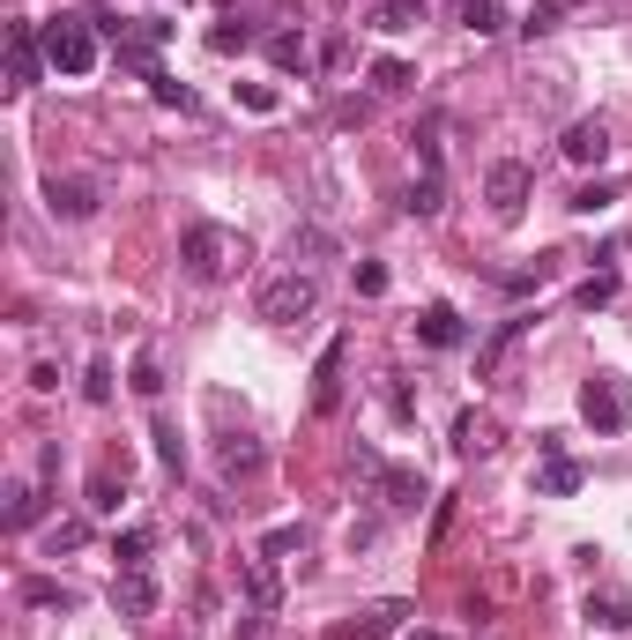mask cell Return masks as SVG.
<instances>
[{
  "label": "cell",
  "mask_w": 632,
  "mask_h": 640,
  "mask_svg": "<svg viewBox=\"0 0 632 640\" xmlns=\"http://www.w3.org/2000/svg\"><path fill=\"white\" fill-rule=\"evenodd\" d=\"M97 60H105V45H97V15H52L45 23V68L52 75H97Z\"/></svg>",
  "instance_id": "obj_1"
},
{
  "label": "cell",
  "mask_w": 632,
  "mask_h": 640,
  "mask_svg": "<svg viewBox=\"0 0 632 640\" xmlns=\"http://www.w3.org/2000/svg\"><path fill=\"white\" fill-rule=\"evenodd\" d=\"M179 261H186L194 283H223V276L246 261V239L223 231V224H186V231H179Z\"/></svg>",
  "instance_id": "obj_2"
},
{
  "label": "cell",
  "mask_w": 632,
  "mask_h": 640,
  "mask_svg": "<svg viewBox=\"0 0 632 640\" xmlns=\"http://www.w3.org/2000/svg\"><path fill=\"white\" fill-rule=\"evenodd\" d=\"M350 462H357V476L373 484V499L387 514H410L432 499V484H424V470H410V462H379L373 447H350Z\"/></svg>",
  "instance_id": "obj_3"
},
{
  "label": "cell",
  "mask_w": 632,
  "mask_h": 640,
  "mask_svg": "<svg viewBox=\"0 0 632 640\" xmlns=\"http://www.w3.org/2000/svg\"><path fill=\"white\" fill-rule=\"evenodd\" d=\"M313 305H320V276H313V268H291V276L260 283L253 313H260L268 328H297V321H313Z\"/></svg>",
  "instance_id": "obj_4"
},
{
  "label": "cell",
  "mask_w": 632,
  "mask_h": 640,
  "mask_svg": "<svg viewBox=\"0 0 632 640\" xmlns=\"http://www.w3.org/2000/svg\"><path fill=\"white\" fill-rule=\"evenodd\" d=\"M581 418H588L595 432H625L632 425V387H625V373H588V387H581Z\"/></svg>",
  "instance_id": "obj_5"
},
{
  "label": "cell",
  "mask_w": 632,
  "mask_h": 640,
  "mask_svg": "<svg viewBox=\"0 0 632 640\" xmlns=\"http://www.w3.org/2000/svg\"><path fill=\"white\" fill-rule=\"evenodd\" d=\"M528 194H536V171L528 165H491L484 171V202H491L499 224H513V216L528 209Z\"/></svg>",
  "instance_id": "obj_6"
},
{
  "label": "cell",
  "mask_w": 632,
  "mask_h": 640,
  "mask_svg": "<svg viewBox=\"0 0 632 640\" xmlns=\"http://www.w3.org/2000/svg\"><path fill=\"white\" fill-rule=\"evenodd\" d=\"M112 611H120L126 626H142V618L157 611V573H149V566H120V581H112Z\"/></svg>",
  "instance_id": "obj_7"
},
{
  "label": "cell",
  "mask_w": 632,
  "mask_h": 640,
  "mask_svg": "<svg viewBox=\"0 0 632 640\" xmlns=\"http://www.w3.org/2000/svg\"><path fill=\"white\" fill-rule=\"evenodd\" d=\"M38 68H45V45L31 23H8V89L23 97V89L38 83Z\"/></svg>",
  "instance_id": "obj_8"
},
{
  "label": "cell",
  "mask_w": 632,
  "mask_h": 640,
  "mask_svg": "<svg viewBox=\"0 0 632 640\" xmlns=\"http://www.w3.org/2000/svg\"><path fill=\"white\" fill-rule=\"evenodd\" d=\"M216 470H223V484H253V476L268 470V447H260L253 432H231V439L216 447Z\"/></svg>",
  "instance_id": "obj_9"
},
{
  "label": "cell",
  "mask_w": 632,
  "mask_h": 640,
  "mask_svg": "<svg viewBox=\"0 0 632 640\" xmlns=\"http://www.w3.org/2000/svg\"><path fill=\"white\" fill-rule=\"evenodd\" d=\"M342 358H350V342H328L320 350V365H313V418H336L342 410Z\"/></svg>",
  "instance_id": "obj_10"
},
{
  "label": "cell",
  "mask_w": 632,
  "mask_h": 640,
  "mask_svg": "<svg viewBox=\"0 0 632 640\" xmlns=\"http://www.w3.org/2000/svg\"><path fill=\"white\" fill-rule=\"evenodd\" d=\"M402 618H410V603H365V611H350V626H336L328 640H387V633H402Z\"/></svg>",
  "instance_id": "obj_11"
},
{
  "label": "cell",
  "mask_w": 632,
  "mask_h": 640,
  "mask_svg": "<svg viewBox=\"0 0 632 640\" xmlns=\"http://www.w3.org/2000/svg\"><path fill=\"white\" fill-rule=\"evenodd\" d=\"M454 455H462V462L499 455V418H491V410H462V418H454Z\"/></svg>",
  "instance_id": "obj_12"
},
{
  "label": "cell",
  "mask_w": 632,
  "mask_h": 640,
  "mask_svg": "<svg viewBox=\"0 0 632 640\" xmlns=\"http://www.w3.org/2000/svg\"><path fill=\"white\" fill-rule=\"evenodd\" d=\"M45 209L68 216V224H83L97 209V179H45Z\"/></svg>",
  "instance_id": "obj_13"
},
{
  "label": "cell",
  "mask_w": 632,
  "mask_h": 640,
  "mask_svg": "<svg viewBox=\"0 0 632 640\" xmlns=\"http://www.w3.org/2000/svg\"><path fill=\"white\" fill-rule=\"evenodd\" d=\"M239 573H246L253 611H276V603H283V573H276V558H268V552H246V558H239Z\"/></svg>",
  "instance_id": "obj_14"
},
{
  "label": "cell",
  "mask_w": 632,
  "mask_h": 640,
  "mask_svg": "<svg viewBox=\"0 0 632 640\" xmlns=\"http://www.w3.org/2000/svg\"><path fill=\"white\" fill-rule=\"evenodd\" d=\"M558 149H566L573 165H603V157H610V128H603V120H573Z\"/></svg>",
  "instance_id": "obj_15"
},
{
  "label": "cell",
  "mask_w": 632,
  "mask_h": 640,
  "mask_svg": "<svg viewBox=\"0 0 632 640\" xmlns=\"http://www.w3.org/2000/svg\"><path fill=\"white\" fill-rule=\"evenodd\" d=\"M417 336L432 342V350H454V342H469V321L454 313V305H424V313H417Z\"/></svg>",
  "instance_id": "obj_16"
},
{
  "label": "cell",
  "mask_w": 632,
  "mask_h": 640,
  "mask_svg": "<svg viewBox=\"0 0 632 640\" xmlns=\"http://www.w3.org/2000/svg\"><path fill=\"white\" fill-rule=\"evenodd\" d=\"M521 336H528V313H521V321H499V336L476 350V381H499V365L513 358V342H521Z\"/></svg>",
  "instance_id": "obj_17"
},
{
  "label": "cell",
  "mask_w": 632,
  "mask_h": 640,
  "mask_svg": "<svg viewBox=\"0 0 632 640\" xmlns=\"http://www.w3.org/2000/svg\"><path fill=\"white\" fill-rule=\"evenodd\" d=\"M581 484H588V470H581V462L544 455V470H536V492H544V499H566V492H581Z\"/></svg>",
  "instance_id": "obj_18"
},
{
  "label": "cell",
  "mask_w": 632,
  "mask_h": 640,
  "mask_svg": "<svg viewBox=\"0 0 632 640\" xmlns=\"http://www.w3.org/2000/svg\"><path fill=\"white\" fill-rule=\"evenodd\" d=\"M120 499H126V462L89 470V514H120Z\"/></svg>",
  "instance_id": "obj_19"
},
{
  "label": "cell",
  "mask_w": 632,
  "mask_h": 640,
  "mask_svg": "<svg viewBox=\"0 0 632 640\" xmlns=\"http://www.w3.org/2000/svg\"><path fill=\"white\" fill-rule=\"evenodd\" d=\"M588 626H603V633H625V626H632V596H625V589H603V596L588 589Z\"/></svg>",
  "instance_id": "obj_20"
},
{
  "label": "cell",
  "mask_w": 632,
  "mask_h": 640,
  "mask_svg": "<svg viewBox=\"0 0 632 640\" xmlns=\"http://www.w3.org/2000/svg\"><path fill=\"white\" fill-rule=\"evenodd\" d=\"M365 23L387 31V38H394V31H417V23H424V0H373V15H365Z\"/></svg>",
  "instance_id": "obj_21"
},
{
  "label": "cell",
  "mask_w": 632,
  "mask_h": 640,
  "mask_svg": "<svg viewBox=\"0 0 632 640\" xmlns=\"http://www.w3.org/2000/svg\"><path fill=\"white\" fill-rule=\"evenodd\" d=\"M38 507H45V484H23V476H15V484H8V529H31Z\"/></svg>",
  "instance_id": "obj_22"
},
{
  "label": "cell",
  "mask_w": 632,
  "mask_h": 640,
  "mask_svg": "<svg viewBox=\"0 0 632 640\" xmlns=\"http://www.w3.org/2000/svg\"><path fill=\"white\" fill-rule=\"evenodd\" d=\"M149 439H157V462H165L171 476H186V439H179V425H171V418H157V432H149Z\"/></svg>",
  "instance_id": "obj_23"
},
{
  "label": "cell",
  "mask_w": 632,
  "mask_h": 640,
  "mask_svg": "<svg viewBox=\"0 0 632 640\" xmlns=\"http://www.w3.org/2000/svg\"><path fill=\"white\" fill-rule=\"evenodd\" d=\"M134 395H142V402H157V395H165V365H157V350H134Z\"/></svg>",
  "instance_id": "obj_24"
},
{
  "label": "cell",
  "mask_w": 632,
  "mask_h": 640,
  "mask_svg": "<svg viewBox=\"0 0 632 640\" xmlns=\"http://www.w3.org/2000/svg\"><path fill=\"white\" fill-rule=\"evenodd\" d=\"M447 209V179H439V171H424L417 186H410V216H439Z\"/></svg>",
  "instance_id": "obj_25"
},
{
  "label": "cell",
  "mask_w": 632,
  "mask_h": 640,
  "mask_svg": "<svg viewBox=\"0 0 632 640\" xmlns=\"http://www.w3.org/2000/svg\"><path fill=\"white\" fill-rule=\"evenodd\" d=\"M149 552H157V529H126V536H112V558H120V566H149Z\"/></svg>",
  "instance_id": "obj_26"
},
{
  "label": "cell",
  "mask_w": 632,
  "mask_h": 640,
  "mask_svg": "<svg viewBox=\"0 0 632 640\" xmlns=\"http://www.w3.org/2000/svg\"><path fill=\"white\" fill-rule=\"evenodd\" d=\"M268 60H276V68H305V60H313L305 31H276V38H268Z\"/></svg>",
  "instance_id": "obj_27"
},
{
  "label": "cell",
  "mask_w": 632,
  "mask_h": 640,
  "mask_svg": "<svg viewBox=\"0 0 632 640\" xmlns=\"http://www.w3.org/2000/svg\"><path fill=\"white\" fill-rule=\"evenodd\" d=\"M23 603H31V611H75V589H60V581H23Z\"/></svg>",
  "instance_id": "obj_28"
},
{
  "label": "cell",
  "mask_w": 632,
  "mask_h": 640,
  "mask_svg": "<svg viewBox=\"0 0 632 640\" xmlns=\"http://www.w3.org/2000/svg\"><path fill=\"white\" fill-rule=\"evenodd\" d=\"M462 31H476V38H491V31H506L499 0H462Z\"/></svg>",
  "instance_id": "obj_29"
},
{
  "label": "cell",
  "mask_w": 632,
  "mask_h": 640,
  "mask_svg": "<svg viewBox=\"0 0 632 640\" xmlns=\"http://www.w3.org/2000/svg\"><path fill=\"white\" fill-rule=\"evenodd\" d=\"M410 83H417V75H410V60H379V68H373V89H379V97H402Z\"/></svg>",
  "instance_id": "obj_30"
},
{
  "label": "cell",
  "mask_w": 632,
  "mask_h": 640,
  "mask_svg": "<svg viewBox=\"0 0 632 640\" xmlns=\"http://www.w3.org/2000/svg\"><path fill=\"white\" fill-rule=\"evenodd\" d=\"M149 97H157V105H171V112H194V89L171 83V75H149Z\"/></svg>",
  "instance_id": "obj_31"
},
{
  "label": "cell",
  "mask_w": 632,
  "mask_h": 640,
  "mask_svg": "<svg viewBox=\"0 0 632 640\" xmlns=\"http://www.w3.org/2000/svg\"><path fill=\"white\" fill-rule=\"evenodd\" d=\"M260 552H268V558H291V552H305V529H297V521H291V529H268V536H260Z\"/></svg>",
  "instance_id": "obj_32"
},
{
  "label": "cell",
  "mask_w": 632,
  "mask_h": 640,
  "mask_svg": "<svg viewBox=\"0 0 632 640\" xmlns=\"http://www.w3.org/2000/svg\"><path fill=\"white\" fill-rule=\"evenodd\" d=\"M246 45H253L246 23H216V31H209V52H246Z\"/></svg>",
  "instance_id": "obj_33"
},
{
  "label": "cell",
  "mask_w": 632,
  "mask_h": 640,
  "mask_svg": "<svg viewBox=\"0 0 632 640\" xmlns=\"http://www.w3.org/2000/svg\"><path fill=\"white\" fill-rule=\"evenodd\" d=\"M558 23H566V8H558V0H544V8H528V15H521V31H528V38H544V31H558Z\"/></svg>",
  "instance_id": "obj_34"
},
{
  "label": "cell",
  "mask_w": 632,
  "mask_h": 640,
  "mask_svg": "<svg viewBox=\"0 0 632 640\" xmlns=\"http://www.w3.org/2000/svg\"><path fill=\"white\" fill-rule=\"evenodd\" d=\"M83 395H89V402H112V365H105V358H89V373H83Z\"/></svg>",
  "instance_id": "obj_35"
},
{
  "label": "cell",
  "mask_w": 632,
  "mask_h": 640,
  "mask_svg": "<svg viewBox=\"0 0 632 640\" xmlns=\"http://www.w3.org/2000/svg\"><path fill=\"white\" fill-rule=\"evenodd\" d=\"M573 299L588 305V313H595V305H610V299H618V276H588V283H581Z\"/></svg>",
  "instance_id": "obj_36"
},
{
  "label": "cell",
  "mask_w": 632,
  "mask_h": 640,
  "mask_svg": "<svg viewBox=\"0 0 632 640\" xmlns=\"http://www.w3.org/2000/svg\"><path fill=\"white\" fill-rule=\"evenodd\" d=\"M357 299H387V268L379 261H357Z\"/></svg>",
  "instance_id": "obj_37"
},
{
  "label": "cell",
  "mask_w": 632,
  "mask_h": 640,
  "mask_svg": "<svg viewBox=\"0 0 632 640\" xmlns=\"http://www.w3.org/2000/svg\"><path fill=\"white\" fill-rule=\"evenodd\" d=\"M83 544V521H60V529H45V552L60 558V552H75Z\"/></svg>",
  "instance_id": "obj_38"
},
{
  "label": "cell",
  "mask_w": 632,
  "mask_h": 640,
  "mask_svg": "<svg viewBox=\"0 0 632 640\" xmlns=\"http://www.w3.org/2000/svg\"><path fill=\"white\" fill-rule=\"evenodd\" d=\"M239 105H246V112H276V89L268 83H239Z\"/></svg>",
  "instance_id": "obj_39"
},
{
  "label": "cell",
  "mask_w": 632,
  "mask_h": 640,
  "mask_svg": "<svg viewBox=\"0 0 632 640\" xmlns=\"http://www.w3.org/2000/svg\"><path fill=\"white\" fill-rule=\"evenodd\" d=\"M387 410H394V418H417V402H410V387L402 381H387Z\"/></svg>",
  "instance_id": "obj_40"
},
{
  "label": "cell",
  "mask_w": 632,
  "mask_h": 640,
  "mask_svg": "<svg viewBox=\"0 0 632 640\" xmlns=\"http://www.w3.org/2000/svg\"><path fill=\"white\" fill-rule=\"evenodd\" d=\"M603 202H610V186H581V194H573V209H581V216H595Z\"/></svg>",
  "instance_id": "obj_41"
},
{
  "label": "cell",
  "mask_w": 632,
  "mask_h": 640,
  "mask_svg": "<svg viewBox=\"0 0 632 640\" xmlns=\"http://www.w3.org/2000/svg\"><path fill=\"white\" fill-rule=\"evenodd\" d=\"M402 640H439V633H402Z\"/></svg>",
  "instance_id": "obj_42"
}]
</instances>
